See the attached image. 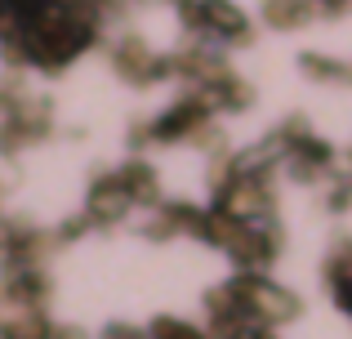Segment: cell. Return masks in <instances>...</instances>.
I'll use <instances>...</instances> for the list:
<instances>
[{
	"mask_svg": "<svg viewBox=\"0 0 352 339\" xmlns=\"http://www.w3.org/2000/svg\"><path fill=\"white\" fill-rule=\"evenodd\" d=\"M228 290L236 295L241 313H245L254 326H263V331H267L272 322H290V317L299 313V304H294L290 290L272 286V281L258 277V272H241L236 281H228Z\"/></svg>",
	"mask_w": 352,
	"mask_h": 339,
	"instance_id": "6da1fadb",
	"label": "cell"
},
{
	"mask_svg": "<svg viewBox=\"0 0 352 339\" xmlns=\"http://www.w3.org/2000/svg\"><path fill=\"white\" fill-rule=\"evenodd\" d=\"M112 63H116V72L125 80H156V76L170 72V58H156V54L147 50L143 41H134V36H125V41L112 50Z\"/></svg>",
	"mask_w": 352,
	"mask_h": 339,
	"instance_id": "7a4b0ae2",
	"label": "cell"
},
{
	"mask_svg": "<svg viewBox=\"0 0 352 339\" xmlns=\"http://www.w3.org/2000/svg\"><path fill=\"white\" fill-rule=\"evenodd\" d=\"M129 206H134V201H129V192H125V183H120V174H112V179H98V183H94L85 219H89V223H116V219L125 215Z\"/></svg>",
	"mask_w": 352,
	"mask_h": 339,
	"instance_id": "3957f363",
	"label": "cell"
},
{
	"mask_svg": "<svg viewBox=\"0 0 352 339\" xmlns=\"http://www.w3.org/2000/svg\"><path fill=\"white\" fill-rule=\"evenodd\" d=\"M120 183H125L129 201H143V206H156V201H161L156 174H152V166H143V161H134V166H125V170H120Z\"/></svg>",
	"mask_w": 352,
	"mask_h": 339,
	"instance_id": "277c9868",
	"label": "cell"
},
{
	"mask_svg": "<svg viewBox=\"0 0 352 339\" xmlns=\"http://www.w3.org/2000/svg\"><path fill=\"white\" fill-rule=\"evenodd\" d=\"M303 72L317 76V80H352V67L330 63V58H321V54H308V58H303Z\"/></svg>",
	"mask_w": 352,
	"mask_h": 339,
	"instance_id": "5b68a950",
	"label": "cell"
},
{
	"mask_svg": "<svg viewBox=\"0 0 352 339\" xmlns=\"http://www.w3.org/2000/svg\"><path fill=\"white\" fill-rule=\"evenodd\" d=\"M152 339H210V335H201L197 326H188V322H174V317H161V322L152 326Z\"/></svg>",
	"mask_w": 352,
	"mask_h": 339,
	"instance_id": "8992f818",
	"label": "cell"
},
{
	"mask_svg": "<svg viewBox=\"0 0 352 339\" xmlns=\"http://www.w3.org/2000/svg\"><path fill=\"white\" fill-rule=\"evenodd\" d=\"M312 5H267V18H276V27H303L299 18H312Z\"/></svg>",
	"mask_w": 352,
	"mask_h": 339,
	"instance_id": "52a82bcc",
	"label": "cell"
},
{
	"mask_svg": "<svg viewBox=\"0 0 352 339\" xmlns=\"http://www.w3.org/2000/svg\"><path fill=\"white\" fill-rule=\"evenodd\" d=\"M58 339H85L80 331H58Z\"/></svg>",
	"mask_w": 352,
	"mask_h": 339,
	"instance_id": "ba28073f",
	"label": "cell"
}]
</instances>
